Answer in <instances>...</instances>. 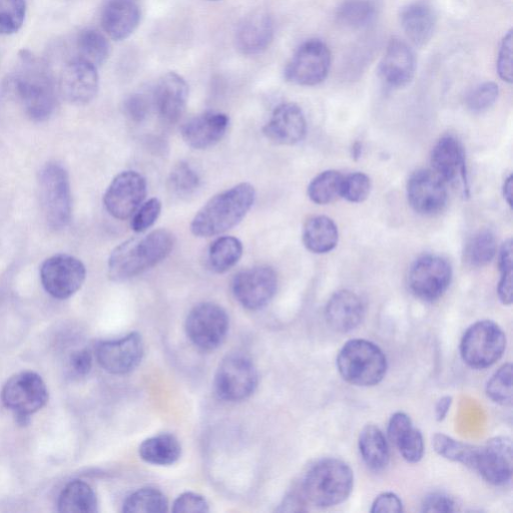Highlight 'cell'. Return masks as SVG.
<instances>
[{
  "label": "cell",
  "mask_w": 513,
  "mask_h": 513,
  "mask_svg": "<svg viewBox=\"0 0 513 513\" xmlns=\"http://www.w3.org/2000/svg\"><path fill=\"white\" fill-rule=\"evenodd\" d=\"M175 237L161 229L119 245L108 263L109 277L115 282L133 279L163 262L172 252Z\"/></svg>",
  "instance_id": "6da1fadb"
},
{
  "label": "cell",
  "mask_w": 513,
  "mask_h": 513,
  "mask_svg": "<svg viewBox=\"0 0 513 513\" xmlns=\"http://www.w3.org/2000/svg\"><path fill=\"white\" fill-rule=\"evenodd\" d=\"M256 199L255 188L248 183L239 184L213 197L195 216L192 233L201 238L221 235L247 216Z\"/></svg>",
  "instance_id": "7a4b0ae2"
},
{
  "label": "cell",
  "mask_w": 513,
  "mask_h": 513,
  "mask_svg": "<svg viewBox=\"0 0 513 513\" xmlns=\"http://www.w3.org/2000/svg\"><path fill=\"white\" fill-rule=\"evenodd\" d=\"M14 92L26 114L35 122L51 118L57 105L55 82L48 69L32 55L22 57V66L13 80Z\"/></svg>",
  "instance_id": "3957f363"
},
{
  "label": "cell",
  "mask_w": 513,
  "mask_h": 513,
  "mask_svg": "<svg viewBox=\"0 0 513 513\" xmlns=\"http://www.w3.org/2000/svg\"><path fill=\"white\" fill-rule=\"evenodd\" d=\"M353 485L351 467L342 460L327 458L308 471L301 488L309 504L331 507L344 502L350 496Z\"/></svg>",
  "instance_id": "277c9868"
},
{
  "label": "cell",
  "mask_w": 513,
  "mask_h": 513,
  "mask_svg": "<svg viewBox=\"0 0 513 513\" xmlns=\"http://www.w3.org/2000/svg\"><path fill=\"white\" fill-rule=\"evenodd\" d=\"M336 363L343 379L360 387L377 385L387 372V359L383 351L364 339H352L345 343Z\"/></svg>",
  "instance_id": "5b68a950"
},
{
  "label": "cell",
  "mask_w": 513,
  "mask_h": 513,
  "mask_svg": "<svg viewBox=\"0 0 513 513\" xmlns=\"http://www.w3.org/2000/svg\"><path fill=\"white\" fill-rule=\"evenodd\" d=\"M41 196L49 226L57 231L68 227L73 201L68 171L59 163H49L41 173Z\"/></svg>",
  "instance_id": "8992f818"
},
{
  "label": "cell",
  "mask_w": 513,
  "mask_h": 513,
  "mask_svg": "<svg viewBox=\"0 0 513 513\" xmlns=\"http://www.w3.org/2000/svg\"><path fill=\"white\" fill-rule=\"evenodd\" d=\"M506 348V336L493 321L483 320L470 326L462 337L460 354L472 368L484 369L495 364Z\"/></svg>",
  "instance_id": "52a82bcc"
},
{
  "label": "cell",
  "mask_w": 513,
  "mask_h": 513,
  "mask_svg": "<svg viewBox=\"0 0 513 513\" xmlns=\"http://www.w3.org/2000/svg\"><path fill=\"white\" fill-rule=\"evenodd\" d=\"M257 386L258 372L247 356L232 354L220 364L215 378V388L223 400L243 401L255 392Z\"/></svg>",
  "instance_id": "ba28073f"
},
{
  "label": "cell",
  "mask_w": 513,
  "mask_h": 513,
  "mask_svg": "<svg viewBox=\"0 0 513 513\" xmlns=\"http://www.w3.org/2000/svg\"><path fill=\"white\" fill-rule=\"evenodd\" d=\"M86 277L84 263L69 254L52 256L41 268V280L45 290L59 300L74 296L84 285Z\"/></svg>",
  "instance_id": "9c48e42d"
},
{
  "label": "cell",
  "mask_w": 513,
  "mask_h": 513,
  "mask_svg": "<svg viewBox=\"0 0 513 513\" xmlns=\"http://www.w3.org/2000/svg\"><path fill=\"white\" fill-rule=\"evenodd\" d=\"M330 67L328 47L319 40H311L297 50L285 70V78L297 86L314 87L326 80Z\"/></svg>",
  "instance_id": "30bf717a"
},
{
  "label": "cell",
  "mask_w": 513,
  "mask_h": 513,
  "mask_svg": "<svg viewBox=\"0 0 513 513\" xmlns=\"http://www.w3.org/2000/svg\"><path fill=\"white\" fill-rule=\"evenodd\" d=\"M186 331L189 339L198 348L205 351L215 350L228 334V315L216 304H199L188 315Z\"/></svg>",
  "instance_id": "8fae6325"
},
{
  "label": "cell",
  "mask_w": 513,
  "mask_h": 513,
  "mask_svg": "<svg viewBox=\"0 0 513 513\" xmlns=\"http://www.w3.org/2000/svg\"><path fill=\"white\" fill-rule=\"evenodd\" d=\"M2 399L15 415L31 416L47 404L49 391L38 373L25 371L8 380L2 391Z\"/></svg>",
  "instance_id": "7c38bea8"
},
{
  "label": "cell",
  "mask_w": 513,
  "mask_h": 513,
  "mask_svg": "<svg viewBox=\"0 0 513 513\" xmlns=\"http://www.w3.org/2000/svg\"><path fill=\"white\" fill-rule=\"evenodd\" d=\"M147 181L135 171L118 175L109 186L104 204L111 216L118 220L131 218L147 196Z\"/></svg>",
  "instance_id": "4fadbf2b"
},
{
  "label": "cell",
  "mask_w": 513,
  "mask_h": 513,
  "mask_svg": "<svg viewBox=\"0 0 513 513\" xmlns=\"http://www.w3.org/2000/svg\"><path fill=\"white\" fill-rule=\"evenodd\" d=\"M278 287L276 272L266 266L240 272L232 284L236 300L246 309L260 310L274 298Z\"/></svg>",
  "instance_id": "5bb4252c"
},
{
  "label": "cell",
  "mask_w": 513,
  "mask_h": 513,
  "mask_svg": "<svg viewBox=\"0 0 513 513\" xmlns=\"http://www.w3.org/2000/svg\"><path fill=\"white\" fill-rule=\"evenodd\" d=\"M452 278L449 263L437 256L418 259L409 272L412 293L426 302L438 300L448 289Z\"/></svg>",
  "instance_id": "9a60e30c"
},
{
  "label": "cell",
  "mask_w": 513,
  "mask_h": 513,
  "mask_svg": "<svg viewBox=\"0 0 513 513\" xmlns=\"http://www.w3.org/2000/svg\"><path fill=\"white\" fill-rule=\"evenodd\" d=\"M512 456L511 439L494 437L477 448L473 468L490 484L503 486L512 478Z\"/></svg>",
  "instance_id": "2e32d148"
},
{
  "label": "cell",
  "mask_w": 513,
  "mask_h": 513,
  "mask_svg": "<svg viewBox=\"0 0 513 513\" xmlns=\"http://www.w3.org/2000/svg\"><path fill=\"white\" fill-rule=\"evenodd\" d=\"M96 356L107 372L114 375L130 373L143 359V339L134 332L121 339L102 342L97 347Z\"/></svg>",
  "instance_id": "e0dca14e"
},
{
  "label": "cell",
  "mask_w": 513,
  "mask_h": 513,
  "mask_svg": "<svg viewBox=\"0 0 513 513\" xmlns=\"http://www.w3.org/2000/svg\"><path fill=\"white\" fill-rule=\"evenodd\" d=\"M447 196L445 182L435 172L420 170L408 180V201L419 214L433 215L442 211Z\"/></svg>",
  "instance_id": "ac0fdd59"
},
{
  "label": "cell",
  "mask_w": 513,
  "mask_h": 513,
  "mask_svg": "<svg viewBox=\"0 0 513 513\" xmlns=\"http://www.w3.org/2000/svg\"><path fill=\"white\" fill-rule=\"evenodd\" d=\"M99 86L98 68L80 59L67 65L60 81L64 99L78 106L91 103L98 94Z\"/></svg>",
  "instance_id": "d6986e66"
},
{
  "label": "cell",
  "mask_w": 513,
  "mask_h": 513,
  "mask_svg": "<svg viewBox=\"0 0 513 513\" xmlns=\"http://www.w3.org/2000/svg\"><path fill=\"white\" fill-rule=\"evenodd\" d=\"M189 98L187 82L176 73H169L158 82L153 94V106L167 123H177L184 115Z\"/></svg>",
  "instance_id": "ffe728a7"
},
{
  "label": "cell",
  "mask_w": 513,
  "mask_h": 513,
  "mask_svg": "<svg viewBox=\"0 0 513 513\" xmlns=\"http://www.w3.org/2000/svg\"><path fill=\"white\" fill-rule=\"evenodd\" d=\"M263 132L277 145H296L305 138L307 132L304 113L295 104H283L275 109Z\"/></svg>",
  "instance_id": "44dd1931"
},
{
  "label": "cell",
  "mask_w": 513,
  "mask_h": 513,
  "mask_svg": "<svg viewBox=\"0 0 513 513\" xmlns=\"http://www.w3.org/2000/svg\"><path fill=\"white\" fill-rule=\"evenodd\" d=\"M141 19L138 0H109L102 13V26L111 39L120 42L135 33Z\"/></svg>",
  "instance_id": "7402d4cb"
},
{
  "label": "cell",
  "mask_w": 513,
  "mask_h": 513,
  "mask_svg": "<svg viewBox=\"0 0 513 513\" xmlns=\"http://www.w3.org/2000/svg\"><path fill=\"white\" fill-rule=\"evenodd\" d=\"M416 59L412 50L403 42L393 40L380 63L381 79L392 88H403L413 79Z\"/></svg>",
  "instance_id": "603a6c76"
},
{
  "label": "cell",
  "mask_w": 513,
  "mask_h": 513,
  "mask_svg": "<svg viewBox=\"0 0 513 513\" xmlns=\"http://www.w3.org/2000/svg\"><path fill=\"white\" fill-rule=\"evenodd\" d=\"M229 124L225 114L206 113L187 122L182 128V137L195 150L209 149L224 138Z\"/></svg>",
  "instance_id": "cb8c5ba5"
},
{
  "label": "cell",
  "mask_w": 513,
  "mask_h": 513,
  "mask_svg": "<svg viewBox=\"0 0 513 513\" xmlns=\"http://www.w3.org/2000/svg\"><path fill=\"white\" fill-rule=\"evenodd\" d=\"M365 314L361 299L353 292L341 290L328 301L325 316L329 326L340 333H348L356 329Z\"/></svg>",
  "instance_id": "d4e9b609"
},
{
  "label": "cell",
  "mask_w": 513,
  "mask_h": 513,
  "mask_svg": "<svg viewBox=\"0 0 513 513\" xmlns=\"http://www.w3.org/2000/svg\"><path fill=\"white\" fill-rule=\"evenodd\" d=\"M274 38V26L271 18L263 13L246 18L236 34L238 50L247 56L265 52Z\"/></svg>",
  "instance_id": "484cf974"
},
{
  "label": "cell",
  "mask_w": 513,
  "mask_h": 513,
  "mask_svg": "<svg viewBox=\"0 0 513 513\" xmlns=\"http://www.w3.org/2000/svg\"><path fill=\"white\" fill-rule=\"evenodd\" d=\"M431 164L435 172L444 182H453L461 177L466 183V165L463 149L453 137L442 138L434 147Z\"/></svg>",
  "instance_id": "4316f807"
},
{
  "label": "cell",
  "mask_w": 513,
  "mask_h": 513,
  "mask_svg": "<svg viewBox=\"0 0 513 513\" xmlns=\"http://www.w3.org/2000/svg\"><path fill=\"white\" fill-rule=\"evenodd\" d=\"M400 21L407 38L415 46L424 47L429 43L436 26V17L430 6L411 4L403 9Z\"/></svg>",
  "instance_id": "83f0119b"
},
{
  "label": "cell",
  "mask_w": 513,
  "mask_h": 513,
  "mask_svg": "<svg viewBox=\"0 0 513 513\" xmlns=\"http://www.w3.org/2000/svg\"><path fill=\"white\" fill-rule=\"evenodd\" d=\"M339 233L334 221L325 216L313 217L303 229V243L315 254L331 252L338 244Z\"/></svg>",
  "instance_id": "f1b7e54d"
},
{
  "label": "cell",
  "mask_w": 513,
  "mask_h": 513,
  "mask_svg": "<svg viewBox=\"0 0 513 513\" xmlns=\"http://www.w3.org/2000/svg\"><path fill=\"white\" fill-rule=\"evenodd\" d=\"M359 451L366 465L375 471L384 469L390 459L389 445L383 432L368 424L360 432Z\"/></svg>",
  "instance_id": "f546056e"
},
{
  "label": "cell",
  "mask_w": 513,
  "mask_h": 513,
  "mask_svg": "<svg viewBox=\"0 0 513 513\" xmlns=\"http://www.w3.org/2000/svg\"><path fill=\"white\" fill-rule=\"evenodd\" d=\"M59 511L66 513H94L98 511V499L94 489L85 481L73 480L62 491Z\"/></svg>",
  "instance_id": "4dcf8cb0"
},
{
  "label": "cell",
  "mask_w": 513,
  "mask_h": 513,
  "mask_svg": "<svg viewBox=\"0 0 513 513\" xmlns=\"http://www.w3.org/2000/svg\"><path fill=\"white\" fill-rule=\"evenodd\" d=\"M140 456L154 465H172L182 453L179 440L172 434H160L145 440L140 446Z\"/></svg>",
  "instance_id": "1f68e13d"
},
{
  "label": "cell",
  "mask_w": 513,
  "mask_h": 513,
  "mask_svg": "<svg viewBox=\"0 0 513 513\" xmlns=\"http://www.w3.org/2000/svg\"><path fill=\"white\" fill-rule=\"evenodd\" d=\"M243 255V244L235 237H221L212 243L208 262L212 271L223 274L231 270Z\"/></svg>",
  "instance_id": "d6a6232c"
},
{
  "label": "cell",
  "mask_w": 513,
  "mask_h": 513,
  "mask_svg": "<svg viewBox=\"0 0 513 513\" xmlns=\"http://www.w3.org/2000/svg\"><path fill=\"white\" fill-rule=\"evenodd\" d=\"M80 60L96 68L104 65L110 57L111 47L106 37L92 29L83 31L77 40Z\"/></svg>",
  "instance_id": "836d02e7"
},
{
  "label": "cell",
  "mask_w": 513,
  "mask_h": 513,
  "mask_svg": "<svg viewBox=\"0 0 513 513\" xmlns=\"http://www.w3.org/2000/svg\"><path fill=\"white\" fill-rule=\"evenodd\" d=\"M168 500L163 492L147 487L131 494L125 501L123 511L127 513H163L168 511Z\"/></svg>",
  "instance_id": "e575fe53"
},
{
  "label": "cell",
  "mask_w": 513,
  "mask_h": 513,
  "mask_svg": "<svg viewBox=\"0 0 513 513\" xmlns=\"http://www.w3.org/2000/svg\"><path fill=\"white\" fill-rule=\"evenodd\" d=\"M432 445L441 457L473 468L478 447L457 441L443 433L433 436Z\"/></svg>",
  "instance_id": "d590c367"
},
{
  "label": "cell",
  "mask_w": 513,
  "mask_h": 513,
  "mask_svg": "<svg viewBox=\"0 0 513 513\" xmlns=\"http://www.w3.org/2000/svg\"><path fill=\"white\" fill-rule=\"evenodd\" d=\"M343 176L336 171H326L317 176L308 187V196L318 205H327L341 196Z\"/></svg>",
  "instance_id": "8d00e7d4"
},
{
  "label": "cell",
  "mask_w": 513,
  "mask_h": 513,
  "mask_svg": "<svg viewBox=\"0 0 513 513\" xmlns=\"http://www.w3.org/2000/svg\"><path fill=\"white\" fill-rule=\"evenodd\" d=\"M337 17L346 28L362 29L374 21L376 8L370 0H349L339 9Z\"/></svg>",
  "instance_id": "74e56055"
},
{
  "label": "cell",
  "mask_w": 513,
  "mask_h": 513,
  "mask_svg": "<svg viewBox=\"0 0 513 513\" xmlns=\"http://www.w3.org/2000/svg\"><path fill=\"white\" fill-rule=\"evenodd\" d=\"M496 240L491 231L484 230L477 233L469 242L466 250L467 261L474 267H483L489 264L496 254Z\"/></svg>",
  "instance_id": "f35d334b"
},
{
  "label": "cell",
  "mask_w": 513,
  "mask_h": 513,
  "mask_svg": "<svg viewBox=\"0 0 513 513\" xmlns=\"http://www.w3.org/2000/svg\"><path fill=\"white\" fill-rule=\"evenodd\" d=\"M26 14V0H0V35L18 33L24 25Z\"/></svg>",
  "instance_id": "ab89813d"
},
{
  "label": "cell",
  "mask_w": 513,
  "mask_h": 513,
  "mask_svg": "<svg viewBox=\"0 0 513 513\" xmlns=\"http://www.w3.org/2000/svg\"><path fill=\"white\" fill-rule=\"evenodd\" d=\"M487 396L502 406L512 405V364L502 365L486 385Z\"/></svg>",
  "instance_id": "60d3db41"
},
{
  "label": "cell",
  "mask_w": 513,
  "mask_h": 513,
  "mask_svg": "<svg viewBox=\"0 0 513 513\" xmlns=\"http://www.w3.org/2000/svg\"><path fill=\"white\" fill-rule=\"evenodd\" d=\"M390 441L398 448L402 457L409 463L419 462L424 454L422 433L413 424L403 429Z\"/></svg>",
  "instance_id": "b9f144b4"
},
{
  "label": "cell",
  "mask_w": 513,
  "mask_h": 513,
  "mask_svg": "<svg viewBox=\"0 0 513 513\" xmlns=\"http://www.w3.org/2000/svg\"><path fill=\"white\" fill-rule=\"evenodd\" d=\"M198 173L185 162L176 165L169 177V188L180 198L192 196L200 188Z\"/></svg>",
  "instance_id": "7bdbcfd3"
},
{
  "label": "cell",
  "mask_w": 513,
  "mask_h": 513,
  "mask_svg": "<svg viewBox=\"0 0 513 513\" xmlns=\"http://www.w3.org/2000/svg\"><path fill=\"white\" fill-rule=\"evenodd\" d=\"M512 253V241L507 240L503 243L499 252L500 280L497 288L498 298L500 302L504 305H511L513 301Z\"/></svg>",
  "instance_id": "ee69618b"
},
{
  "label": "cell",
  "mask_w": 513,
  "mask_h": 513,
  "mask_svg": "<svg viewBox=\"0 0 513 513\" xmlns=\"http://www.w3.org/2000/svg\"><path fill=\"white\" fill-rule=\"evenodd\" d=\"M371 191V181L363 173H354L343 178L341 197L351 203H362Z\"/></svg>",
  "instance_id": "f6af8a7d"
},
{
  "label": "cell",
  "mask_w": 513,
  "mask_h": 513,
  "mask_svg": "<svg viewBox=\"0 0 513 513\" xmlns=\"http://www.w3.org/2000/svg\"><path fill=\"white\" fill-rule=\"evenodd\" d=\"M499 96L498 86L494 83H484L475 88L468 96L466 104L470 111L481 113L490 109Z\"/></svg>",
  "instance_id": "bcb514c9"
},
{
  "label": "cell",
  "mask_w": 513,
  "mask_h": 513,
  "mask_svg": "<svg viewBox=\"0 0 513 513\" xmlns=\"http://www.w3.org/2000/svg\"><path fill=\"white\" fill-rule=\"evenodd\" d=\"M162 212V203L159 199L153 198L142 204L133 215L131 222L132 230L136 233H144L149 230L159 219Z\"/></svg>",
  "instance_id": "7dc6e473"
},
{
  "label": "cell",
  "mask_w": 513,
  "mask_h": 513,
  "mask_svg": "<svg viewBox=\"0 0 513 513\" xmlns=\"http://www.w3.org/2000/svg\"><path fill=\"white\" fill-rule=\"evenodd\" d=\"M153 106V100L142 94L129 97L124 105L125 113L132 121L140 123L147 119Z\"/></svg>",
  "instance_id": "c3c4849f"
},
{
  "label": "cell",
  "mask_w": 513,
  "mask_h": 513,
  "mask_svg": "<svg viewBox=\"0 0 513 513\" xmlns=\"http://www.w3.org/2000/svg\"><path fill=\"white\" fill-rule=\"evenodd\" d=\"M172 510L175 513L208 512L209 504L202 495L193 492H186L175 500Z\"/></svg>",
  "instance_id": "681fc988"
},
{
  "label": "cell",
  "mask_w": 513,
  "mask_h": 513,
  "mask_svg": "<svg viewBox=\"0 0 513 513\" xmlns=\"http://www.w3.org/2000/svg\"><path fill=\"white\" fill-rule=\"evenodd\" d=\"M497 72L502 81L512 83V32H509L501 43Z\"/></svg>",
  "instance_id": "f907efd6"
},
{
  "label": "cell",
  "mask_w": 513,
  "mask_h": 513,
  "mask_svg": "<svg viewBox=\"0 0 513 513\" xmlns=\"http://www.w3.org/2000/svg\"><path fill=\"white\" fill-rule=\"evenodd\" d=\"M422 511L429 513H448L456 511V503L452 497L442 492H432L424 497Z\"/></svg>",
  "instance_id": "816d5d0a"
},
{
  "label": "cell",
  "mask_w": 513,
  "mask_h": 513,
  "mask_svg": "<svg viewBox=\"0 0 513 513\" xmlns=\"http://www.w3.org/2000/svg\"><path fill=\"white\" fill-rule=\"evenodd\" d=\"M93 367V355L87 348L74 351L69 358V370L75 377L87 376Z\"/></svg>",
  "instance_id": "f5cc1de1"
},
{
  "label": "cell",
  "mask_w": 513,
  "mask_h": 513,
  "mask_svg": "<svg viewBox=\"0 0 513 513\" xmlns=\"http://www.w3.org/2000/svg\"><path fill=\"white\" fill-rule=\"evenodd\" d=\"M372 513L377 512H402L403 502L398 495L393 492H384L378 495L372 503L370 509Z\"/></svg>",
  "instance_id": "db71d44e"
},
{
  "label": "cell",
  "mask_w": 513,
  "mask_h": 513,
  "mask_svg": "<svg viewBox=\"0 0 513 513\" xmlns=\"http://www.w3.org/2000/svg\"><path fill=\"white\" fill-rule=\"evenodd\" d=\"M308 500L306 499L302 488L298 491L289 493L280 504L278 511L282 512H303L308 510Z\"/></svg>",
  "instance_id": "11a10c76"
},
{
  "label": "cell",
  "mask_w": 513,
  "mask_h": 513,
  "mask_svg": "<svg viewBox=\"0 0 513 513\" xmlns=\"http://www.w3.org/2000/svg\"><path fill=\"white\" fill-rule=\"evenodd\" d=\"M452 405V397L451 396H443L441 397L435 405V417L436 420L441 422L443 421Z\"/></svg>",
  "instance_id": "9f6ffc18"
},
{
  "label": "cell",
  "mask_w": 513,
  "mask_h": 513,
  "mask_svg": "<svg viewBox=\"0 0 513 513\" xmlns=\"http://www.w3.org/2000/svg\"><path fill=\"white\" fill-rule=\"evenodd\" d=\"M512 191H513V179L509 176L503 186V196L508 206L512 208Z\"/></svg>",
  "instance_id": "6f0895ef"
},
{
  "label": "cell",
  "mask_w": 513,
  "mask_h": 513,
  "mask_svg": "<svg viewBox=\"0 0 513 513\" xmlns=\"http://www.w3.org/2000/svg\"><path fill=\"white\" fill-rule=\"evenodd\" d=\"M210 2H218V0H210Z\"/></svg>",
  "instance_id": "680465c9"
}]
</instances>
